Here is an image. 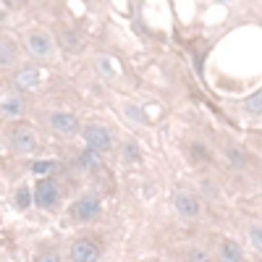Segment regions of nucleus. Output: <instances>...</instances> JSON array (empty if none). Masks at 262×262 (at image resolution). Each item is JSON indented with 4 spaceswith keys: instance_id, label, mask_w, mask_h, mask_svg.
<instances>
[{
    "instance_id": "f03ea898",
    "label": "nucleus",
    "mask_w": 262,
    "mask_h": 262,
    "mask_svg": "<svg viewBox=\"0 0 262 262\" xmlns=\"http://www.w3.org/2000/svg\"><path fill=\"white\" fill-rule=\"evenodd\" d=\"M34 202L40 204V207H53V204L58 202V186H55V181L40 178V184H37V189H34Z\"/></svg>"
},
{
    "instance_id": "f257e3e1",
    "label": "nucleus",
    "mask_w": 262,
    "mask_h": 262,
    "mask_svg": "<svg viewBox=\"0 0 262 262\" xmlns=\"http://www.w3.org/2000/svg\"><path fill=\"white\" fill-rule=\"evenodd\" d=\"M71 215H74L76 220H92V218H97V215H100V200L94 194L81 197V200L71 207Z\"/></svg>"
},
{
    "instance_id": "f3484780",
    "label": "nucleus",
    "mask_w": 262,
    "mask_h": 262,
    "mask_svg": "<svg viewBox=\"0 0 262 262\" xmlns=\"http://www.w3.org/2000/svg\"><path fill=\"white\" fill-rule=\"evenodd\" d=\"M34 262H61V260L55 257V254H42V257H37Z\"/></svg>"
},
{
    "instance_id": "9d476101",
    "label": "nucleus",
    "mask_w": 262,
    "mask_h": 262,
    "mask_svg": "<svg viewBox=\"0 0 262 262\" xmlns=\"http://www.w3.org/2000/svg\"><path fill=\"white\" fill-rule=\"evenodd\" d=\"M31 170L34 173H58L61 170V163H55V160H37V163H31Z\"/></svg>"
},
{
    "instance_id": "39448f33",
    "label": "nucleus",
    "mask_w": 262,
    "mask_h": 262,
    "mask_svg": "<svg viewBox=\"0 0 262 262\" xmlns=\"http://www.w3.org/2000/svg\"><path fill=\"white\" fill-rule=\"evenodd\" d=\"M176 207H178V213L186 215V218H194V215L200 213V202L194 200V194H186V191L176 194Z\"/></svg>"
},
{
    "instance_id": "ddd939ff",
    "label": "nucleus",
    "mask_w": 262,
    "mask_h": 262,
    "mask_svg": "<svg viewBox=\"0 0 262 262\" xmlns=\"http://www.w3.org/2000/svg\"><path fill=\"white\" fill-rule=\"evenodd\" d=\"M14 61V45L0 40V63H11Z\"/></svg>"
},
{
    "instance_id": "1a4fd4ad",
    "label": "nucleus",
    "mask_w": 262,
    "mask_h": 262,
    "mask_svg": "<svg viewBox=\"0 0 262 262\" xmlns=\"http://www.w3.org/2000/svg\"><path fill=\"white\" fill-rule=\"evenodd\" d=\"M16 81L21 87H37V84H40V71H37V68H27V71L18 74Z\"/></svg>"
},
{
    "instance_id": "4468645a",
    "label": "nucleus",
    "mask_w": 262,
    "mask_h": 262,
    "mask_svg": "<svg viewBox=\"0 0 262 262\" xmlns=\"http://www.w3.org/2000/svg\"><path fill=\"white\" fill-rule=\"evenodd\" d=\"M16 204H18L21 210L31 204V191H29L27 186H21V189H18V194H16Z\"/></svg>"
},
{
    "instance_id": "0eeeda50",
    "label": "nucleus",
    "mask_w": 262,
    "mask_h": 262,
    "mask_svg": "<svg viewBox=\"0 0 262 262\" xmlns=\"http://www.w3.org/2000/svg\"><path fill=\"white\" fill-rule=\"evenodd\" d=\"M29 50L34 55H47L50 53V40H47V34H42V31H31L29 34Z\"/></svg>"
},
{
    "instance_id": "dca6fc26",
    "label": "nucleus",
    "mask_w": 262,
    "mask_h": 262,
    "mask_svg": "<svg viewBox=\"0 0 262 262\" xmlns=\"http://www.w3.org/2000/svg\"><path fill=\"white\" fill-rule=\"evenodd\" d=\"M81 165H87V168H94V165H97V160H94V155H84V157H81Z\"/></svg>"
},
{
    "instance_id": "f8f14e48",
    "label": "nucleus",
    "mask_w": 262,
    "mask_h": 262,
    "mask_svg": "<svg viewBox=\"0 0 262 262\" xmlns=\"http://www.w3.org/2000/svg\"><path fill=\"white\" fill-rule=\"evenodd\" d=\"M223 254H226L228 262H241V252L233 241H226V244H223Z\"/></svg>"
},
{
    "instance_id": "9b49d317",
    "label": "nucleus",
    "mask_w": 262,
    "mask_h": 262,
    "mask_svg": "<svg viewBox=\"0 0 262 262\" xmlns=\"http://www.w3.org/2000/svg\"><path fill=\"white\" fill-rule=\"evenodd\" d=\"M3 113L5 116H18V113L24 110V105H21V100H16V97H8V100H3Z\"/></svg>"
},
{
    "instance_id": "423d86ee",
    "label": "nucleus",
    "mask_w": 262,
    "mask_h": 262,
    "mask_svg": "<svg viewBox=\"0 0 262 262\" xmlns=\"http://www.w3.org/2000/svg\"><path fill=\"white\" fill-rule=\"evenodd\" d=\"M11 142H14L16 152H31L34 150V137H31L29 129H16L14 137H11Z\"/></svg>"
},
{
    "instance_id": "6ab92c4d",
    "label": "nucleus",
    "mask_w": 262,
    "mask_h": 262,
    "mask_svg": "<svg viewBox=\"0 0 262 262\" xmlns=\"http://www.w3.org/2000/svg\"><path fill=\"white\" fill-rule=\"evenodd\" d=\"M0 16H3V14H0Z\"/></svg>"
},
{
    "instance_id": "20e7f679",
    "label": "nucleus",
    "mask_w": 262,
    "mask_h": 262,
    "mask_svg": "<svg viewBox=\"0 0 262 262\" xmlns=\"http://www.w3.org/2000/svg\"><path fill=\"white\" fill-rule=\"evenodd\" d=\"M84 139L92 150H100V152L110 147V134H108V129H102V126H89L84 131Z\"/></svg>"
},
{
    "instance_id": "6e6552de",
    "label": "nucleus",
    "mask_w": 262,
    "mask_h": 262,
    "mask_svg": "<svg viewBox=\"0 0 262 262\" xmlns=\"http://www.w3.org/2000/svg\"><path fill=\"white\" fill-rule=\"evenodd\" d=\"M50 123H53L58 131H63V134L76 131V118L68 116V113H53V116H50Z\"/></svg>"
},
{
    "instance_id": "a211bd4d",
    "label": "nucleus",
    "mask_w": 262,
    "mask_h": 262,
    "mask_svg": "<svg viewBox=\"0 0 262 262\" xmlns=\"http://www.w3.org/2000/svg\"><path fill=\"white\" fill-rule=\"evenodd\" d=\"M252 241H254V247H260V226L252 231Z\"/></svg>"
},
{
    "instance_id": "7ed1b4c3",
    "label": "nucleus",
    "mask_w": 262,
    "mask_h": 262,
    "mask_svg": "<svg viewBox=\"0 0 262 262\" xmlns=\"http://www.w3.org/2000/svg\"><path fill=\"white\" fill-rule=\"evenodd\" d=\"M100 257V247L89 239H81L71 247V260L74 262H97Z\"/></svg>"
},
{
    "instance_id": "2eb2a0df",
    "label": "nucleus",
    "mask_w": 262,
    "mask_h": 262,
    "mask_svg": "<svg viewBox=\"0 0 262 262\" xmlns=\"http://www.w3.org/2000/svg\"><path fill=\"white\" fill-rule=\"evenodd\" d=\"M249 108H252V113H260V92L249 100Z\"/></svg>"
}]
</instances>
